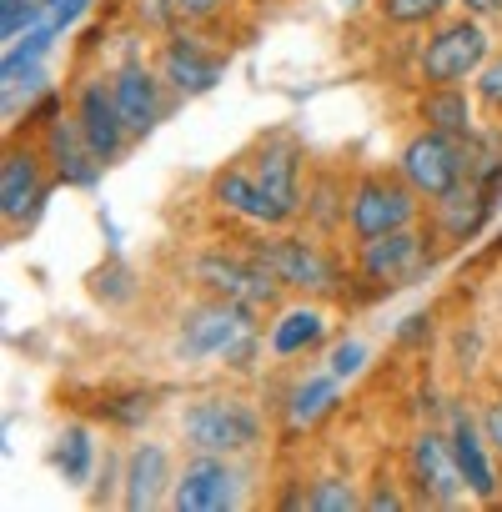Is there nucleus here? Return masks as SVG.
Wrapping results in <instances>:
<instances>
[{
	"label": "nucleus",
	"instance_id": "7ed1b4c3",
	"mask_svg": "<svg viewBox=\"0 0 502 512\" xmlns=\"http://www.w3.org/2000/svg\"><path fill=\"white\" fill-rule=\"evenodd\" d=\"M437 246H442L437 231L422 226V221L402 226V231H387V236H372V241H357V251H352V282H362L367 297H387L397 287H412L432 267Z\"/></svg>",
	"mask_w": 502,
	"mask_h": 512
},
{
	"label": "nucleus",
	"instance_id": "b1692460",
	"mask_svg": "<svg viewBox=\"0 0 502 512\" xmlns=\"http://www.w3.org/2000/svg\"><path fill=\"white\" fill-rule=\"evenodd\" d=\"M347 196H352V186L337 171H317L302 196V226L317 236H337L347 226Z\"/></svg>",
	"mask_w": 502,
	"mask_h": 512
},
{
	"label": "nucleus",
	"instance_id": "4c0bfd02",
	"mask_svg": "<svg viewBox=\"0 0 502 512\" xmlns=\"http://www.w3.org/2000/svg\"><path fill=\"white\" fill-rule=\"evenodd\" d=\"M432 337V312H412V317H402V327H397V347H417V342H427Z\"/></svg>",
	"mask_w": 502,
	"mask_h": 512
},
{
	"label": "nucleus",
	"instance_id": "e433bc0d",
	"mask_svg": "<svg viewBox=\"0 0 502 512\" xmlns=\"http://www.w3.org/2000/svg\"><path fill=\"white\" fill-rule=\"evenodd\" d=\"M477 427H482V437L492 442V452H497V462H502V397H492V402L477 412Z\"/></svg>",
	"mask_w": 502,
	"mask_h": 512
},
{
	"label": "nucleus",
	"instance_id": "dca6fc26",
	"mask_svg": "<svg viewBox=\"0 0 502 512\" xmlns=\"http://www.w3.org/2000/svg\"><path fill=\"white\" fill-rule=\"evenodd\" d=\"M41 151H46L51 176H56L61 186H81V191H91V186L101 181V171H106V166L96 161V151H91L86 131L76 126L71 106H66V111H56V116L41 126Z\"/></svg>",
	"mask_w": 502,
	"mask_h": 512
},
{
	"label": "nucleus",
	"instance_id": "f3484780",
	"mask_svg": "<svg viewBox=\"0 0 502 512\" xmlns=\"http://www.w3.org/2000/svg\"><path fill=\"white\" fill-rule=\"evenodd\" d=\"M447 437H452V452H457L467 497H472V502H497V492H502V462H497L492 442L482 437V427L467 417L462 402L447 412Z\"/></svg>",
	"mask_w": 502,
	"mask_h": 512
},
{
	"label": "nucleus",
	"instance_id": "393cba45",
	"mask_svg": "<svg viewBox=\"0 0 502 512\" xmlns=\"http://www.w3.org/2000/svg\"><path fill=\"white\" fill-rule=\"evenodd\" d=\"M51 462H56V472H61L71 487H86V482H91V467H96V432H91L86 422H66V427L56 432Z\"/></svg>",
	"mask_w": 502,
	"mask_h": 512
},
{
	"label": "nucleus",
	"instance_id": "412c9836",
	"mask_svg": "<svg viewBox=\"0 0 502 512\" xmlns=\"http://www.w3.org/2000/svg\"><path fill=\"white\" fill-rule=\"evenodd\" d=\"M327 342V312L317 307V297H297L287 307L272 312V327H267V352L277 362H292V357H307Z\"/></svg>",
	"mask_w": 502,
	"mask_h": 512
},
{
	"label": "nucleus",
	"instance_id": "2f4dec72",
	"mask_svg": "<svg viewBox=\"0 0 502 512\" xmlns=\"http://www.w3.org/2000/svg\"><path fill=\"white\" fill-rule=\"evenodd\" d=\"M131 21H136L141 31L166 36V31L181 26V11H176V0H131Z\"/></svg>",
	"mask_w": 502,
	"mask_h": 512
},
{
	"label": "nucleus",
	"instance_id": "ea45409f",
	"mask_svg": "<svg viewBox=\"0 0 502 512\" xmlns=\"http://www.w3.org/2000/svg\"><path fill=\"white\" fill-rule=\"evenodd\" d=\"M367 6H377V0H337L342 16H357V11H367Z\"/></svg>",
	"mask_w": 502,
	"mask_h": 512
},
{
	"label": "nucleus",
	"instance_id": "39448f33",
	"mask_svg": "<svg viewBox=\"0 0 502 512\" xmlns=\"http://www.w3.org/2000/svg\"><path fill=\"white\" fill-rule=\"evenodd\" d=\"M492 56V31L477 16H442L427 41L417 46V81L422 86H472V76Z\"/></svg>",
	"mask_w": 502,
	"mask_h": 512
},
{
	"label": "nucleus",
	"instance_id": "bb28decb",
	"mask_svg": "<svg viewBox=\"0 0 502 512\" xmlns=\"http://www.w3.org/2000/svg\"><path fill=\"white\" fill-rule=\"evenodd\" d=\"M457 0H377V21L392 26V31H422V26H437Z\"/></svg>",
	"mask_w": 502,
	"mask_h": 512
},
{
	"label": "nucleus",
	"instance_id": "2eb2a0df",
	"mask_svg": "<svg viewBox=\"0 0 502 512\" xmlns=\"http://www.w3.org/2000/svg\"><path fill=\"white\" fill-rule=\"evenodd\" d=\"M111 96H116V106H121V121H126L131 141H141V136H151V131L161 126L171 91H166V81H161L156 66L126 56V61L111 71Z\"/></svg>",
	"mask_w": 502,
	"mask_h": 512
},
{
	"label": "nucleus",
	"instance_id": "0eeeda50",
	"mask_svg": "<svg viewBox=\"0 0 502 512\" xmlns=\"http://www.w3.org/2000/svg\"><path fill=\"white\" fill-rule=\"evenodd\" d=\"M257 317L262 312H251V307L201 297L176 322V357L181 362H226L251 332H257Z\"/></svg>",
	"mask_w": 502,
	"mask_h": 512
},
{
	"label": "nucleus",
	"instance_id": "a878e982",
	"mask_svg": "<svg viewBox=\"0 0 502 512\" xmlns=\"http://www.w3.org/2000/svg\"><path fill=\"white\" fill-rule=\"evenodd\" d=\"M362 507V492L347 472H322L302 482V512H352Z\"/></svg>",
	"mask_w": 502,
	"mask_h": 512
},
{
	"label": "nucleus",
	"instance_id": "473e14b6",
	"mask_svg": "<svg viewBox=\"0 0 502 512\" xmlns=\"http://www.w3.org/2000/svg\"><path fill=\"white\" fill-rule=\"evenodd\" d=\"M91 292H96V297H106V302H126L136 287H131V272H126L121 262H111V267H101V272L91 277Z\"/></svg>",
	"mask_w": 502,
	"mask_h": 512
},
{
	"label": "nucleus",
	"instance_id": "c756f323",
	"mask_svg": "<svg viewBox=\"0 0 502 512\" xmlns=\"http://www.w3.org/2000/svg\"><path fill=\"white\" fill-rule=\"evenodd\" d=\"M367 342H357V337H342V342H332L327 347V372L332 377H342V382H352V377H362L367 372Z\"/></svg>",
	"mask_w": 502,
	"mask_h": 512
},
{
	"label": "nucleus",
	"instance_id": "cd10ccee",
	"mask_svg": "<svg viewBox=\"0 0 502 512\" xmlns=\"http://www.w3.org/2000/svg\"><path fill=\"white\" fill-rule=\"evenodd\" d=\"M151 412H156V397L151 392H121V397H106L101 402V417L111 427H121V432H141L151 422Z\"/></svg>",
	"mask_w": 502,
	"mask_h": 512
},
{
	"label": "nucleus",
	"instance_id": "9d476101",
	"mask_svg": "<svg viewBox=\"0 0 502 512\" xmlns=\"http://www.w3.org/2000/svg\"><path fill=\"white\" fill-rule=\"evenodd\" d=\"M51 161L41 141H11L0 161V221L6 226H36L46 201H51Z\"/></svg>",
	"mask_w": 502,
	"mask_h": 512
},
{
	"label": "nucleus",
	"instance_id": "72a5a7b5",
	"mask_svg": "<svg viewBox=\"0 0 502 512\" xmlns=\"http://www.w3.org/2000/svg\"><path fill=\"white\" fill-rule=\"evenodd\" d=\"M226 6L231 0H176V11H181L186 26H211V21L226 16Z\"/></svg>",
	"mask_w": 502,
	"mask_h": 512
},
{
	"label": "nucleus",
	"instance_id": "1a4fd4ad",
	"mask_svg": "<svg viewBox=\"0 0 502 512\" xmlns=\"http://www.w3.org/2000/svg\"><path fill=\"white\" fill-rule=\"evenodd\" d=\"M156 71H161V81H166V91H171L176 101H196V96H211V91L221 86V76H226V51H216L206 36L186 31V21H181L176 31L161 36V46H156Z\"/></svg>",
	"mask_w": 502,
	"mask_h": 512
},
{
	"label": "nucleus",
	"instance_id": "4be33fe9",
	"mask_svg": "<svg viewBox=\"0 0 502 512\" xmlns=\"http://www.w3.org/2000/svg\"><path fill=\"white\" fill-rule=\"evenodd\" d=\"M342 387H347V382L332 377L327 367H322V372H307V377H297V382H287V392L277 397L287 432L297 437V432H312L322 417H332L337 402H342Z\"/></svg>",
	"mask_w": 502,
	"mask_h": 512
},
{
	"label": "nucleus",
	"instance_id": "c85d7f7f",
	"mask_svg": "<svg viewBox=\"0 0 502 512\" xmlns=\"http://www.w3.org/2000/svg\"><path fill=\"white\" fill-rule=\"evenodd\" d=\"M41 21H46V0H0V41L6 46H16Z\"/></svg>",
	"mask_w": 502,
	"mask_h": 512
},
{
	"label": "nucleus",
	"instance_id": "6e6552de",
	"mask_svg": "<svg viewBox=\"0 0 502 512\" xmlns=\"http://www.w3.org/2000/svg\"><path fill=\"white\" fill-rule=\"evenodd\" d=\"M402 467H407L412 502H422V507H457L467 497L447 427H417L402 447Z\"/></svg>",
	"mask_w": 502,
	"mask_h": 512
},
{
	"label": "nucleus",
	"instance_id": "f03ea898",
	"mask_svg": "<svg viewBox=\"0 0 502 512\" xmlns=\"http://www.w3.org/2000/svg\"><path fill=\"white\" fill-rule=\"evenodd\" d=\"M267 437L262 407L241 392H201L181 407V447L186 452H216V457H246Z\"/></svg>",
	"mask_w": 502,
	"mask_h": 512
},
{
	"label": "nucleus",
	"instance_id": "58836bf2",
	"mask_svg": "<svg viewBox=\"0 0 502 512\" xmlns=\"http://www.w3.org/2000/svg\"><path fill=\"white\" fill-rule=\"evenodd\" d=\"M457 6L477 21H502V0H457Z\"/></svg>",
	"mask_w": 502,
	"mask_h": 512
},
{
	"label": "nucleus",
	"instance_id": "423d86ee",
	"mask_svg": "<svg viewBox=\"0 0 502 512\" xmlns=\"http://www.w3.org/2000/svg\"><path fill=\"white\" fill-rule=\"evenodd\" d=\"M422 206L427 201L402 181V171H362L352 181V196H347V236L352 241H372V236L417 226Z\"/></svg>",
	"mask_w": 502,
	"mask_h": 512
},
{
	"label": "nucleus",
	"instance_id": "aec40b11",
	"mask_svg": "<svg viewBox=\"0 0 502 512\" xmlns=\"http://www.w3.org/2000/svg\"><path fill=\"white\" fill-rule=\"evenodd\" d=\"M171 482H176L171 452L161 442H136L126 457V472H121V502L131 512L161 507V502H171Z\"/></svg>",
	"mask_w": 502,
	"mask_h": 512
},
{
	"label": "nucleus",
	"instance_id": "6ab92c4d",
	"mask_svg": "<svg viewBox=\"0 0 502 512\" xmlns=\"http://www.w3.org/2000/svg\"><path fill=\"white\" fill-rule=\"evenodd\" d=\"M492 201H497L492 186H482V181H457L447 196L427 201V226L437 231V241H472V236L487 226Z\"/></svg>",
	"mask_w": 502,
	"mask_h": 512
},
{
	"label": "nucleus",
	"instance_id": "20e7f679",
	"mask_svg": "<svg viewBox=\"0 0 502 512\" xmlns=\"http://www.w3.org/2000/svg\"><path fill=\"white\" fill-rule=\"evenodd\" d=\"M186 277L201 297H221V302H236V307H251V312H277L282 307V282L257 262L251 246H241V251L206 246L186 262Z\"/></svg>",
	"mask_w": 502,
	"mask_h": 512
},
{
	"label": "nucleus",
	"instance_id": "f257e3e1",
	"mask_svg": "<svg viewBox=\"0 0 502 512\" xmlns=\"http://www.w3.org/2000/svg\"><path fill=\"white\" fill-rule=\"evenodd\" d=\"M251 251H257V262L282 282V292H297V297H342L352 267L337 262V251L327 246V236L317 231H272V236H251L246 241Z\"/></svg>",
	"mask_w": 502,
	"mask_h": 512
},
{
	"label": "nucleus",
	"instance_id": "5701e85b",
	"mask_svg": "<svg viewBox=\"0 0 502 512\" xmlns=\"http://www.w3.org/2000/svg\"><path fill=\"white\" fill-rule=\"evenodd\" d=\"M412 116H417V126L462 141L477 131V96L467 86H422L412 101Z\"/></svg>",
	"mask_w": 502,
	"mask_h": 512
},
{
	"label": "nucleus",
	"instance_id": "f704fd0d",
	"mask_svg": "<svg viewBox=\"0 0 502 512\" xmlns=\"http://www.w3.org/2000/svg\"><path fill=\"white\" fill-rule=\"evenodd\" d=\"M407 502H412V497H407V492H397L387 477H382L372 492H362V507H367V512H402Z\"/></svg>",
	"mask_w": 502,
	"mask_h": 512
},
{
	"label": "nucleus",
	"instance_id": "7c9ffc66",
	"mask_svg": "<svg viewBox=\"0 0 502 512\" xmlns=\"http://www.w3.org/2000/svg\"><path fill=\"white\" fill-rule=\"evenodd\" d=\"M472 96H477V106H482L487 116L502 121V51H492L487 66L472 76Z\"/></svg>",
	"mask_w": 502,
	"mask_h": 512
},
{
	"label": "nucleus",
	"instance_id": "4468645a",
	"mask_svg": "<svg viewBox=\"0 0 502 512\" xmlns=\"http://www.w3.org/2000/svg\"><path fill=\"white\" fill-rule=\"evenodd\" d=\"M71 116L86 131V141H91V151H96L101 166L121 161V151L131 146V131H126L121 106L111 96V76H81L76 91H71Z\"/></svg>",
	"mask_w": 502,
	"mask_h": 512
},
{
	"label": "nucleus",
	"instance_id": "c9c22d12",
	"mask_svg": "<svg viewBox=\"0 0 502 512\" xmlns=\"http://www.w3.org/2000/svg\"><path fill=\"white\" fill-rule=\"evenodd\" d=\"M91 6H96V0H46V16H51L61 31H71V26H76V21H81Z\"/></svg>",
	"mask_w": 502,
	"mask_h": 512
},
{
	"label": "nucleus",
	"instance_id": "ddd939ff",
	"mask_svg": "<svg viewBox=\"0 0 502 512\" xmlns=\"http://www.w3.org/2000/svg\"><path fill=\"white\" fill-rule=\"evenodd\" d=\"M236 502H241L236 457L191 452L176 467V482H171V502L166 507H176V512H221V507H236Z\"/></svg>",
	"mask_w": 502,
	"mask_h": 512
},
{
	"label": "nucleus",
	"instance_id": "a211bd4d",
	"mask_svg": "<svg viewBox=\"0 0 502 512\" xmlns=\"http://www.w3.org/2000/svg\"><path fill=\"white\" fill-rule=\"evenodd\" d=\"M206 196H211V206H216L221 216H231V221H241V226H257V231H277V226H282L277 206L267 201V191L257 186V176H251L246 161L221 166V171L211 176Z\"/></svg>",
	"mask_w": 502,
	"mask_h": 512
},
{
	"label": "nucleus",
	"instance_id": "f8f14e48",
	"mask_svg": "<svg viewBox=\"0 0 502 512\" xmlns=\"http://www.w3.org/2000/svg\"><path fill=\"white\" fill-rule=\"evenodd\" d=\"M397 171H402V181H407L422 201H437V196H447L457 181H467V151H462L457 136H442V131L417 126V131L402 141V151H397Z\"/></svg>",
	"mask_w": 502,
	"mask_h": 512
},
{
	"label": "nucleus",
	"instance_id": "9b49d317",
	"mask_svg": "<svg viewBox=\"0 0 502 512\" xmlns=\"http://www.w3.org/2000/svg\"><path fill=\"white\" fill-rule=\"evenodd\" d=\"M257 186L267 191V201L277 206L282 226L302 221V196H307V146L292 131H272L257 151L246 156Z\"/></svg>",
	"mask_w": 502,
	"mask_h": 512
}]
</instances>
